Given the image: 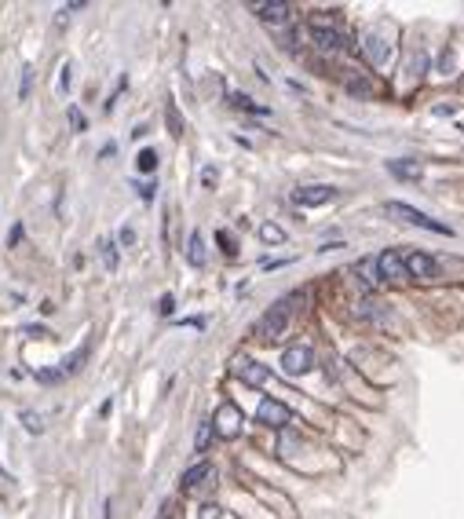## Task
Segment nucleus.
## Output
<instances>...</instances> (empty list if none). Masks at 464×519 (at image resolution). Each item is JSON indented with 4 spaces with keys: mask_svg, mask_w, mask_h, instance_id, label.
Returning <instances> with one entry per match:
<instances>
[{
    "mask_svg": "<svg viewBox=\"0 0 464 519\" xmlns=\"http://www.w3.org/2000/svg\"><path fill=\"white\" fill-rule=\"evenodd\" d=\"M289 318H293V300L285 297V300L270 304L267 311H263V318L256 322V333H260L263 340H278L285 329H289Z\"/></svg>",
    "mask_w": 464,
    "mask_h": 519,
    "instance_id": "1",
    "label": "nucleus"
},
{
    "mask_svg": "<svg viewBox=\"0 0 464 519\" xmlns=\"http://www.w3.org/2000/svg\"><path fill=\"white\" fill-rule=\"evenodd\" d=\"M388 216L403 220V223H413V227H424V231H431V234H446V238L454 234L446 223L431 220L428 213H421V208H413V205H406V201H388Z\"/></svg>",
    "mask_w": 464,
    "mask_h": 519,
    "instance_id": "2",
    "label": "nucleus"
},
{
    "mask_svg": "<svg viewBox=\"0 0 464 519\" xmlns=\"http://www.w3.org/2000/svg\"><path fill=\"white\" fill-rule=\"evenodd\" d=\"M212 432L219 439H238V435H242V410H238L234 402H223L212 417Z\"/></svg>",
    "mask_w": 464,
    "mask_h": 519,
    "instance_id": "3",
    "label": "nucleus"
},
{
    "mask_svg": "<svg viewBox=\"0 0 464 519\" xmlns=\"http://www.w3.org/2000/svg\"><path fill=\"white\" fill-rule=\"evenodd\" d=\"M314 366V351L307 344H293V348H285L282 355V369L289 373V377H303V373H311Z\"/></svg>",
    "mask_w": 464,
    "mask_h": 519,
    "instance_id": "4",
    "label": "nucleus"
},
{
    "mask_svg": "<svg viewBox=\"0 0 464 519\" xmlns=\"http://www.w3.org/2000/svg\"><path fill=\"white\" fill-rule=\"evenodd\" d=\"M311 37H314V44L322 48V52H344V48H347L340 29L337 26H326L322 19H311Z\"/></svg>",
    "mask_w": 464,
    "mask_h": 519,
    "instance_id": "5",
    "label": "nucleus"
},
{
    "mask_svg": "<svg viewBox=\"0 0 464 519\" xmlns=\"http://www.w3.org/2000/svg\"><path fill=\"white\" fill-rule=\"evenodd\" d=\"M256 420H260V425H267V428H285V425L293 420V413H289V406H285V402L263 399L260 410H256Z\"/></svg>",
    "mask_w": 464,
    "mask_h": 519,
    "instance_id": "6",
    "label": "nucleus"
},
{
    "mask_svg": "<svg viewBox=\"0 0 464 519\" xmlns=\"http://www.w3.org/2000/svg\"><path fill=\"white\" fill-rule=\"evenodd\" d=\"M337 198V187H326V183H314V187H296L293 190V201L303 208H314V205H326Z\"/></svg>",
    "mask_w": 464,
    "mask_h": 519,
    "instance_id": "7",
    "label": "nucleus"
},
{
    "mask_svg": "<svg viewBox=\"0 0 464 519\" xmlns=\"http://www.w3.org/2000/svg\"><path fill=\"white\" fill-rule=\"evenodd\" d=\"M373 264H377L380 282H398V278H406V260L398 256V253H380V256H373Z\"/></svg>",
    "mask_w": 464,
    "mask_h": 519,
    "instance_id": "8",
    "label": "nucleus"
},
{
    "mask_svg": "<svg viewBox=\"0 0 464 519\" xmlns=\"http://www.w3.org/2000/svg\"><path fill=\"white\" fill-rule=\"evenodd\" d=\"M252 11H256V19H263L270 26L289 22V4L285 0H260V4H252Z\"/></svg>",
    "mask_w": 464,
    "mask_h": 519,
    "instance_id": "9",
    "label": "nucleus"
},
{
    "mask_svg": "<svg viewBox=\"0 0 464 519\" xmlns=\"http://www.w3.org/2000/svg\"><path fill=\"white\" fill-rule=\"evenodd\" d=\"M362 52H365V59H370L373 66H384V62L391 59V44L384 41L380 34H365L362 37Z\"/></svg>",
    "mask_w": 464,
    "mask_h": 519,
    "instance_id": "10",
    "label": "nucleus"
},
{
    "mask_svg": "<svg viewBox=\"0 0 464 519\" xmlns=\"http://www.w3.org/2000/svg\"><path fill=\"white\" fill-rule=\"evenodd\" d=\"M234 373H238L245 384H252V388L267 384V377H270L267 366H263V362H252V359H238V362H234Z\"/></svg>",
    "mask_w": 464,
    "mask_h": 519,
    "instance_id": "11",
    "label": "nucleus"
},
{
    "mask_svg": "<svg viewBox=\"0 0 464 519\" xmlns=\"http://www.w3.org/2000/svg\"><path fill=\"white\" fill-rule=\"evenodd\" d=\"M406 274H421V278H435L439 274V264L431 260L428 253H413L409 260H406Z\"/></svg>",
    "mask_w": 464,
    "mask_h": 519,
    "instance_id": "12",
    "label": "nucleus"
},
{
    "mask_svg": "<svg viewBox=\"0 0 464 519\" xmlns=\"http://www.w3.org/2000/svg\"><path fill=\"white\" fill-rule=\"evenodd\" d=\"M355 278H358V285L365 289V293H373V289L380 285V274H377L373 256H370V260H358V264H355Z\"/></svg>",
    "mask_w": 464,
    "mask_h": 519,
    "instance_id": "13",
    "label": "nucleus"
},
{
    "mask_svg": "<svg viewBox=\"0 0 464 519\" xmlns=\"http://www.w3.org/2000/svg\"><path fill=\"white\" fill-rule=\"evenodd\" d=\"M209 476H212V464H205V461L194 464V468H187V472H183V490H187V494H194Z\"/></svg>",
    "mask_w": 464,
    "mask_h": 519,
    "instance_id": "14",
    "label": "nucleus"
},
{
    "mask_svg": "<svg viewBox=\"0 0 464 519\" xmlns=\"http://www.w3.org/2000/svg\"><path fill=\"white\" fill-rule=\"evenodd\" d=\"M19 420H22V428H26V432H34V435H44V428H48V420H44L41 410H22Z\"/></svg>",
    "mask_w": 464,
    "mask_h": 519,
    "instance_id": "15",
    "label": "nucleus"
},
{
    "mask_svg": "<svg viewBox=\"0 0 464 519\" xmlns=\"http://www.w3.org/2000/svg\"><path fill=\"white\" fill-rule=\"evenodd\" d=\"M187 260H190L194 267H201V264H205V241H201V234H198V231L190 234V241H187Z\"/></svg>",
    "mask_w": 464,
    "mask_h": 519,
    "instance_id": "16",
    "label": "nucleus"
},
{
    "mask_svg": "<svg viewBox=\"0 0 464 519\" xmlns=\"http://www.w3.org/2000/svg\"><path fill=\"white\" fill-rule=\"evenodd\" d=\"M395 176H403V180H421V165H417V161H391V165H388Z\"/></svg>",
    "mask_w": 464,
    "mask_h": 519,
    "instance_id": "17",
    "label": "nucleus"
},
{
    "mask_svg": "<svg viewBox=\"0 0 464 519\" xmlns=\"http://www.w3.org/2000/svg\"><path fill=\"white\" fill-rule=\"evenodd\" d=\"M260 238L270 241V246H282V241H285V231H282L278 223H263V227H260Z\"/></svg>",
    "mask_w": 464,
    "mask_h": 519,
    "instance_id": "18",
    "label": "nucleus"
},
{
    "mask_svg": "<svg viewBox=\"0 0 464 519\" xmlns=\"http://www.w3.org/2000/svg\"><path fill=\"white\" fill-rule=\"evenodd\" d=\"M136 169H139V172H154V169H157V150H150V147H147V150H139Z\"/></svg>",
    "mask_w": 464,
    "mask_h": 519,
    "instance_id": "19",
    "label": "nucleus"
},
{
    "mask_svg": "<svg viewBox=\"0 0 464 519\" xmlns=\"http://www.w3.org/2000/svg\"><path fill=\"white\" fill-rule=\"evenodd\" d=\"M212 420H205V425L198 428V439H194V450H209V443H212Z\"/></svg>",
    "mask_w": 464,
    "mask_h": 519,
    "instance_id": "20",
    "label": "nucleus"
},
{
    "mask_svg": "<svg viewBox=\"0 0 464 519\" xmlns=\"http://www.w3.org/2000/svg\"><path fill=\"white\" fill-rule=\"evenodd\" d=\"M99 253H103V264L114 271V267H117V249H114V241H99Z\"/></svg>",
    "mask_w": 464,
    "mask_h": 519,
    "instance_id": "21",
    "label": "nucleus"
},
{
    "mask_svg": "<svg viewBox=\"0 0 464 519\" xmlns=\"http://www.w3.org/2000/svg\"><path fill=\"white\" fill-rule=\"evenodd\" d=\"M424 70H428V55H424V52H417V55L409 59V77H417V80H421V77H424Z\"/></svg>",
    "mask_w": 464,
    "mask_h": 519,
    "instance_id": "22",
    "label": "nucleus"
},
{
    "mask_svg": "<svg viewBox=\"0 0 464 519\" xmlns=\"http://www.w3.org/2000/svg\"><path fill=\"white\" fill-rule=\"evenodd\" d=\"M29 92H34V70L22 66V80H19V99H29Z\"/></svg>",
    "mask_w": 464,
    "mask_h": 519,
    "instance_id": "23",
    "label": "nucleus"
},
{
    "mask_svg": "<svg viewBox=\"0 0 464 519\" xmlns=\"http://www.w3.org/2000/svg\"><path fill=\"white\" fill-rule=\"evenodd\" d=\"M347 88L355 92V95H373V85H370V80H362V77H351Z\"/></svg>",
    "mask_w": 464,
    "mask_h": 519,
    "instance_id": "24",
    "label": "nucleus"
},
{
    "mask_svg": "<svg viewBox=\"0 0 464 519\" xmlns=\"http://www.w3.org/2000/svg\"><path fill=\"white\" fill-rule=\"evenodd\" d=\"M165 118H168V125H172V136H180V132H183V125H180V110H175V103L165 106Z\"/></svg>",
    "mask_w": 464,
    "mask_h": 519,
    "instance_id": "25",
    "label": "nucleus"
},
{
    "mask_svg": "<svg viewBox=\"0 0 464 519\" xmlns=\"http://www.w3.org/2000/svg\"><path fill=\"white\" fill-rule=\"evenodd\" d=\"M66 118H70V125H73V132H85V128H88V121H85V113L77 110V106H70V113H66Z\"/></svg>",
    "mask_w": 464,
    "mask_h": 519,
    "instance_id": "26",
    "label": "nucleus"
},
{
    "mask_svg": "<svg viewBox=\"0 0 464 519\" xmlns=\"http://www.w3.org/2000/svg\"><path fill=\"white\" fill-rule=\"evenodd\" d=\"M231 103H234V106H242V110H252V113H263V106H256L249 95H231Z\"/></svg>",
    "mask_w": 464,
    "mask_h": 519,
    "instance_id": "27",
    "label": "nucleus"
},
{
    "mask_svg": "<svg viewBox=\"0 0 464 519\" xmlns=\"http://www.w3.org/2000/svg\"><path fill=\"white\" fill-rule=\"evenodd\" d=\"M216 241H219V249L227 253V256H238V249H234V241H231V234H227V231H219V234H216Z\"/></svg>",
    "mask_w": 464,
    "mask_h": 519,
    "instance_id": "28",
    "label": "nucleus"
},
{
    "mask_svg": "<svg viewBox=\"0 0 464 519\" xmlns=\"http://www.w3.org/2000/svg\"><path fill=\"white\" fill-rule=\"evenodd\" d=\"M37 381H44V384H55V381H62V369H41V373H37Z\"/></svg>",
    "mask_w": 464,
    "mask_h": 519,
    "instance_id": "29",
    "label": "nucleus"
},
{
    "mask_svg": "<svg viewBox=\"0 0 464 519\" xmlns=\"http://www.w3.org/2000/svg\"><path fill=\"white\" fill-rule=\"evenodd\" d=\"M19 241H22V223H15L11 231H8V246L15 249V246H19Z\"/></svg>",
    "mask_w": 464,
    "mask_h": 519,
    "instance_id": "30",
    "label": "nucleus"
},
{
    "mask_svg": "<svg viewBox=\"0 0 464 519\" xmlns=\"http://www.w3.org/2000/svg\"><path fill=\"white\" fill-rule=\"evenodd\" d=\"M70 70H73V66L66 62V66H62V77H59V92H70V77H73Z\"/></svg>",
    "mask_w": 464,
    "mask_h": 519,
    "instance_id": "31",
    "label": "nucleus"
},
{
    "mask_svg": "<svg viewBox=\"0 0 464 519\" xmlns=\"http://www.w3.org/2000/svg\"><path fill=\"white\" fill-rule=\"evenodd\" d=\"M136 187H139V194H143V198H147V201L154 198V190H157V183H136Z\"/></svg>",
    "mask_w": 464,
    "mask_h": 519,
    "instance_id": "32",
    "label": "nucleus"
},
{
    "mask_svg": "<svg viewBox=\"0 0 464 519\" xmlns=\"http://www.w3.org/2000/svg\"><path fill=\"white\" fill-rule=\"evenodd\" d=\"M198 519H219V509H216V505H205Z\"/></svg>",
    "mask_w": 464,
    "mask_h": 519,
    "instance_id": "33",
    "label": "nucleus"
},
{
    "mask_svg": "<svg viewBox=\"0 0 464 519\" xmlns=\"http://www.w3.org/2000/svg\"><path fill=\"white\" fill-rule=\"evenodd\" d=\"M175 311V300L172 297H161V315H172Z\"/></svg>",
    "mask_w": 464,
    "mask_h": 519,
    "instance_id": "34",
    "label": "nucleus"
},
{
    "mask_svg": "<svg viewBox=\"0 0 464 519\" xmlns=\"http://www.w3.org/2000/svg\"><path fill=\"white\" fill-rule=\"evenodd\" d=\"M201 180H205V187H212V183H216V169H205Z\"/></svg>",
    "mask_w": 464,
    "mask_h": 519,
    "instance_id": "35",
    "label": "nucleus"
},
{
    "mask_svg": "<svg viewBox=\"0 0 464 519\" xmlns=\"http://www.w3.org/2000/svg\"><path fill=\"white\" fill-rule=\"evenodd\" d=\"M121 241H124V246H132V241H136V234H132V227H124V231H121Z\"/></svg>",
    "mask_w": 464,
    "mask_h": 519,
    "instance_id": "36",
    "label": "nucleus"
}]
</instances>
